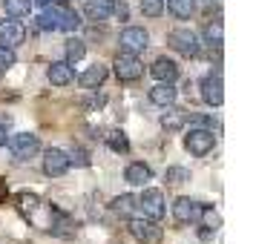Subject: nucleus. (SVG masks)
<instances>
[{
  "instance_id": "nucleus-1",
  "label": "nucleus",
  "mask_w": 256,
  "mask_h": 244,
  "mask_svg": "<svg viewBox=\"0 0 256 244\" xmlns=\"http://www.w3.org/2000/svg\"><path fill=\"white\" fill-rule=\"evenodd\" d=\"M38 26L40 29H64V32H75L78 26H81V14L72 12V9H66V6H60V3H49V6H44V14L38 17Z\"/></svg>"
},
{
  "instance_id": "nucleus-2",
  "label": "nucleus",
  "mask_w": 256,
  "mask_h": 244,
  "mask_svg": "<svg viewBox=\"0 0 256 244\" xmlns=\"http://www.w3.org/2000/svg\"><path fill=\"white\" fill-rule=\"evenodd\" d=\"M213 147H216V135H213V129H190L184 135V150L190 152V155H196V158H204L208 152H213Z\"/></svg>"
},
{
  "instance_id": "nucleus-3",
  "label": "nucleus",
  "mask_w": 256,
  "mask_h": 244,
  "mask_svg": "<svg viewBox=\"0 0 256 244\" xmlns=\"http://www.w3.org/2000/svg\"><path fill=\"white\" fill-rule=\"evenodd\" d=\"M130 233H132V239L141 244H158L162 242V227L156 224V219H147V216H141V219H130Z\"/></svg>"
},
{
  "instance_id": "nucleus-4",
  "label": "nucleus",
  "mask_w": 256,
  "mask_h": 244,
  "mask_svg": "<svg viewBox=\"0 0 256 244\" xmlns=\"http://www.w3.org/2000/svg\"><path fill=\"white\" fill-rule=\"evenodd\" d=\"M167 43L178 52V55H184V58H196L202 43H198V35L196 32H190V29H173L170 35H167Z\"/></svg>"
},
{
  "instance_id": "nucleus-5",
  "label": "nucleus",
  "mask_w": 256,
  "mask_h": 244,
  "mask_svg": "<svg viewBox=\"0 0 256 244\" xmlns=\"http://www.w3.org/2000/svg\"><path fill=\"white\" fill-rule=\"evenodd\" d=\"M118 43H121V52H130V55H141L144 49L150 46V35H147V29H141V26H127L121 37H118Z\"/></svg>"
},
{
  "instance_id": "nucleus-6",
  "label": "nucleus",
  "mask_w": 256,
  "mask_h": 244,
  "mask_svg": "<svg viewBox=\"0 0 256 244\" xmlns=\"http://www.w3.org/2000/svg\"><path fill=\"white\" fill-rule=\"evenodd\" d=\"M112 66H116L118 81H138L141 75H144V66H141L138 55H130V52H118Z\"/></svg>"
},
{
  "instance_id": "nucleus-7",
  "label": "nucleus",
  "mask_w": 256,
  "mask_h": 244,
  "mask_svg": "<svg viewBox=\"0 0 256 244\" xmlns=\"http://www.w3.org/2000/svg\"><path fill=\"white\" fill-rule=\"evenodd\" d=\"M6 144H9L12 155H14V158H20V161L32 158V155L40 150V141H38V135H32V132H14Z\"/></svg>"
},
{
  "instance_id": "nucleus-8",
  "label": "nucleus",
  "mask_w": 256,
  "mask_h": 244,
  "mask_svg": "<svg viewBox=\"0 0 256 244\" xmlns=\"http://www.w3.org/2000/svg\"><path fill=\"white\" fill-rule=\"evenodd\" d=\"M136 207L141 210V213H144V216H147V219H162L164 216V196H162V190H144V193H141L138 198H136Z\"/></svg>"
},
{
  "instance_id": "nucleus-9",
  "label": "nucleus",
  "mask_w": 256,
  "mask_h": 244,
  "mask_svg": "<svg viewBox=\"0 0 256 244\" xmlns=\"http://www.w3.org/2000/svg\"><path fill=\"white\" fill-rule=\"evenodd\" d=\"M202 101L208 106H222L224 101V83H222V72H210L202 78Z\"/></svg>"
},
{
  "instance_id": "nucleus-10",
  "label": "nucleus",
  "mask_w": 256,
  "mask_h": 244,
  "mask_svg": "<svg viewBox=\"0 0 256 244\" xmlns=\"http://www.w3.org/2000/svg\"><path fill=\"white\" fill-rule=\"evenodd\" d=\"M72 167L70 161V152L58 150V147H49L46 152H44V173L52 175V178H58V175H64L66 170Z\"/></svg>"
},
{
  "instance_id": "nucleus-11",
  "label": "nucleus",
  "mask_w": 256,
  "mask_h": 244,
  "mask_svg": "<svg viewBox=\"0 0 256 244\" xmlns=\"http://www.w3.org/2000/svg\"><path fill=\"white\" fill-rule=\"evenodd\" d=\"M202 207L204 204H198V201H193V198H176L173 204V219L178 221V224H196L198 219H202Z\"/></svg>"
},
{
  "instance_id": "nucleus-12",
  "label": "nucleus",
  "mask_w": 256,
  "mask_h": 244,
  "mask_svg": "<svg viewBox=\"0 0 256 244\" xmlns=\"http://www.w3.org/2000/svg\"><path fill=\"white\" fill-rule=\"evenodd\" d=\"M26 40V26L20 20H0V43L6 46H20Z\"/></svg>"
},
{
  "instance_id": "nucleus-13",
  "label": "nucleus",
  "mask_w": 256,
  "mask_h": 244,
  "mask_svg": "<svg viewBox=\"0 0 256 244\" xmlns=\"http://www.w3.org/2000/svg\"><path fill=\"white\" fill-rule=\"evenodd\" d=\"M46 78L52 86H70L72 81H75V72H72V63H66V60H58V63H52L46 69Z\"/></svg>"
},
{
  "instance_id": "nucleus-14",
  "label": "nucleus",
  "mask_w": 256,
  "mask_h": 244,
  "mask_svg": "<svg viewBox=\"0 0 256 244\" xmlns=\"http://www.w3.org/2000/svg\"><path fill=\"white\" fill-rule=\"evenodd\" d=\"M150 75L156 78V81L173 83L176 78H178V63H176L173 58H158V60H156V63L150 66Z\"/></svg>"
},
{
  "instance_id": "nucleus-15",
  "label": "nucleus",
  "mask_w": 256,
  "mask_h": 244,
  "mask_svg": "<svg viewBox=\"0 0 256 244\" xmlns=\"http://www.w3.org/2000/svg\"><path fill=\"white\" fill-rule=\"evenodd\" d=\"M176 98H178V89H176L173 83H167V81H158L150 89V104H156V106L176 104Z\"/></svg>"
},
{
  "instance_id": "nucleus-16",
  "label": "nucleus",
  "mask_w": 256,
  "mask_h": 244,
  "mask_svg": "<svg viewBox=\"0 0 256 244\" xmlns=\"http://www.w3.org/2000/svg\"><path fill=\"white\" fill-rule=\"evenodd\" d=\"M158 121H162V127L167 129V132H178V129L184 127L187 112H184V109H178V106H173V104H167Z\"/></svg>"
},
{
  "instance_id": "nucleus-17",
  "label": "nucleus",
  "mask_w": 256,
  "mask_h": 244,
  "mask_svg": "<svg viewBox=\"0 0 256 244\" xmlns=\"http://www.w3.org/2000/svg\"><path fill=\"white\" fill-rule=\"evenodd\" d=\"M106 75H110V69H106L104 63H95V66H90V69L78 78V83H81L84 89H98V86L106 81Z\"/></svg>"
},
{
  "instance_id": "nucleus-18",
  "label": "nucleus",
  "mask_w": 256,
  "mask_h": 244,
  "mask_svg": "<svg viewBox=\"0 0 256 244\" xmlns=\"http://www.w3.org/2000/svg\"><path fill=\"white\" fill-rule=\"evenodd\" d=\"M124 178H127L130 184H136V187H144V184H147V181L152 178V170L147 167V164H141V161H132V164L127 167V170H124Z\"/></svg>"
},
{
  "instance_id": "nucleus-19",
  "label": "nucleus",
  "mask_w": 256,
  "mask_h": 244,
  "mask_svg": "<svg viewBox=\"0 0 256 244\" xmlns=\"http://www.w3.org/2000/svg\"><path fill=\"white\" fill-rule=\"evenodd\" d=\"M84 14H86L90 20H106V17L112 14V0H90V3L84 6Z\"/></svg>"
},
{
  "instance_id": "nucleus-20",
  "label": "nucleus",
  "mask_w": 256,
  "mask_h": 244,
  "mask_svg": "<svg viewBox=\"0 0 256 244\" xmlns=\"http://www.w3.org/2000/svg\"><path fill=\"white\" fill-rule=\"evenodd\" d=\"M167 12L178 20H187L196 12V0H167Z\"/></svg>"
},
{
  "instance_id": "nucleus-21",
  "label": "nucleus",
  "mask_w": 256,
  "mask_h": 244,
  "mask_svg": "<svg viewBox=\"0 0 256 244\" xmlns=\"http://www.w3.org/2000/svg\"><path fill=\"white\" fill-rule=\"evenodd\" d=\"M64 52H66V63H78V60L86 55V46H84L81 37H70L66 46H64Z\"/></svg>"
},
{
  "instance_id": "nucleus-22",
  "label": "nucleus",
  "mask_w": 256,
  "mask_h": 244,
  "mask_svg": "<svg viewBox=\"0 0 256 244\" xmlns=\"http://www.w3.org/2000/svg\"><path fill=\"white\" fill-rule=\"evenodd\" d=\"M106 144H110V150L118 152V155H124V152H130V138L121 132V129H112L110 135H106Z\"/></svg>"
},
{
  "instance_id": "nucleus-23",
  "label": "nucleus",
  "mask_w": 256,
  "mask_h": 244,
  "mask_svg": "<svg viewBox=\"0 0 256 244\" xmlns=\"http://www.w3.org/2000/svg\"><path fill=\"white\" fill-rule=\"evenodd\" d=\"M32 3L35 0H6V14H12V17H29Z\"/></svg>"
},
{
  "instance_id": "nucleus-24",
  "label": "nucleus",
  "mask_w": 256,
  "mask_h": 244,
  "mask_svg": "<svg viewBox=\"0 0 256 244\" xmlns=\"http://www.w3.org/2000/svg\"><path fill=\"white\" fill-rule=\"evenodd\" d=\"M222 40H224V29H222L219 20H213V23L204 26V43H210V46H222Z\"/></svg>"
},
{
  "instance_id": "nucleus-25",
  "label": "nucleus",
  "mask_w": 256,
  "mask_h": 244,
  "mask_svg": "<svg viewBox=\"0 0 256 244\" xmlns=\"http://www.w3.org/2000/svg\"><path fill=\"white\" fill-rule=\"evenodd\" d=\"M112 213H118V216H130L132 210H136V198L130 196V193H124V196H116L112 198Z\"/></svg>"
},
{
  "instance_id": "nucleus-26",
  "label": "nucleus",
  "mask_w": 256,
  "mask_h": 244,
  "mask_svg": "<svg viewBox=\"0 0 256 244\" xmlns=\"http://www.w3.org/2000/svg\"><path fill=\"white\" fill-rule=\"evenodd\" d=\"M18 207H20V213H35L38 207H40V198L35 196V193H18Z\"/></svg>"
},
{
  "instance_id": "nucleus-27",
  "label": "nucleus",
  "mask_w": 256,
  "mask_h": 244,
  "mask_svg": "<svg viewBox=\"0 0 256 244\" xmlns=\"http://www.w3.org/2000/svg\"><path fill=\"white\" fill-rule=\"evenodd\" d=\"M164 178H167V184H184V181H190V170L187 167H167Z\"/></svg>"
},
{
  "instance_id": "nucleus-28",
  "label": "nucleus",
  "mask_w": 256,
  "mask_h": 244,
  "mask_svg": "<svg viewBox=\"0 0 256 244\" xmlns=\"http://www.w3.org/2000/svg\"><path fill=\"white\" fill-rule=\"evenodd\" d=\"M141 12L147 17H162L164 14V0H141Z\"/></svg>"
},
{
  "instance_id": "nucleus-29",
  "label": "nucleus",
  "mask_w": 256,
  "mask_h": 244,
  "mask_svg": "<svg viewBox=\"0 0 256 244\" xmlns=\"http://www.w3.org/2000/svg\"><path fill=\"white\" fill-rule=\"evenodd\" d=\"M9 66H14V49L0 43V69H9Z\"/></svg>"
},
{
  "instance_id": "nucleus-30",
  "label": "nucleus",
  "mask_w": 256,
  "mask_h": 244,
  "mask_svg": "<svg viewBox=\"0 0 256 244\" xmlns=\"http://www.w3.org/2000/svg\"><path fill=\"white\" fill-rule=\"evenodd\" d=\"M70 161H75L78 167H90V152H86V150H81V147H72V152H70Z\"/></svg>"
},
{
  "instance_id": "nucleus-31",
  "label": "nucleus",
  "mask_w": 256,
  "mask_h": 244,
  "mask_svg": "<svg viewBox=\"0 0 256 244\" xmlns=\"http://www.w3.org/2000/svg\"><path fill=\"white\" fill-rule=\"evenodd\" d=\"M112 14H116L118 20H127L130 17V6L124 0H112Z\"/></svg>"
},
{
  "instance_id": "nucleus-32",
  "label": "nucleus",
  "mask_w": 256,
  "mask_h": 244,
  "mask_svg": "<svg viewBox=\"0 0 256 244\" xmlns=\"http://www.w3.org/2000/svg\"><path fill=\"white\" fill-rule=\"evenodd\" d=\"M6 196H9V187H6V181H3V178H0V204L6 201Z\"/></svg>"
},
{
  "instance_id": "nucleus-33",
  "label": "nucleus",
  "mask_w": 256,
  "mask_h": 244,
  "mask_svg": "<svg viewBox=\"0 0 256 244\" xmlns=\"http://www.w3.org/2000/svg\"><path fill=\"white\" fill-rule=\"evenodd\" d=\"M6 141H9V132H6L3 124H0V147H6Z\"/></svg>"
},
{
  "instance_id": "nucleus-34",
  "label": "nucleus",
  "mask_w": 256,
  "mask_h": 244,
  "mask_svg": "<svg viewBox=\"0 0 256 244\" xmlns=\"http://www.w3.org/2000/svg\"><path fill=\"white\" fill-rule=\"evenodd\" d=\"M198 3H202V6H216L219 0H198Z\"/></svg>"
},
{
  "instance_id": "nucleus-35",
  "label": "nucleus",
  "mask_w": 256,
  "mask_h": 244,
  "mask_svg": "<svg viewBox=\"0 0 256 244\" xmlns=\"http://www.w3.org/2000/svg\"><path fill=\"white\" fill-rule=\"evenodd\" d=\"M35 3H40V6H49V3H60V0H35Z\"/></svg>"
}]
</instances>
